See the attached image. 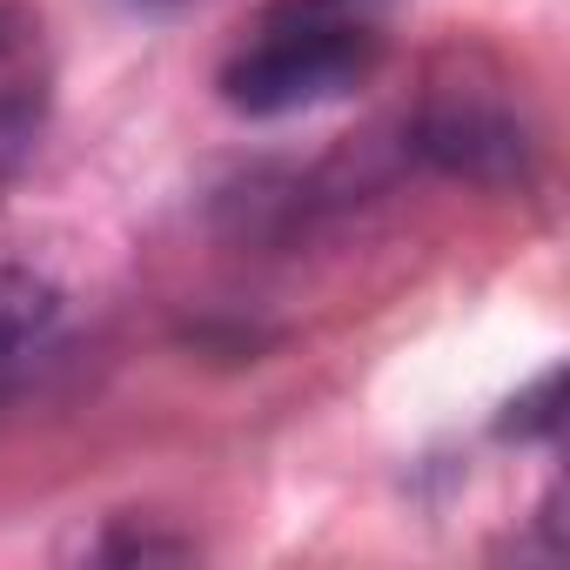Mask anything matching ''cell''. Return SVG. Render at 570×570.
Wrapping results in <instances>:
<instances>
[{"mask_svg":"<svg viewBox=\"0 0 570 570\" xmlns=\"http://www.w3.org/2000/svg\"><path fill=\"white\" fill-rule=\"evenodd\" d=\"M557 396H563V370H543L530 390H517V396L503 403L497 436H517V443H550V436H557V423H563Z\"/></svg>","mask_w":570,"mask_h":570,"instance_id":"cell-5","label":"cell"},{"mask_svg":"<svg viewBox=\"0 0 570 570\" xmlns=\"http://www.w3.org/2000/svg\"><path fill=\"white\" fill-rule=\"evenodd\" d=\"M396 0H268L248 41L222 61V101L235 115L275 121L296 108H323L363 88L390 48Z\"/></svg>","mask_w":570,"mask_h":570,"instance_id":"cell-1","label":"cell"},{"mask_svg":"<svg viewBox=\"0 0 570 570\" xmlns=\"http://www.w3.org/2000/svg\"><path fill=\"white\" fill-rule=\"evenodd\" d=\"M55 316H61V296H55L48 275L0 268V390L21 376V363L35 356V343L55 330Z\"/></svg>","mask_w":570,"mask_h":570,"instance_id":"cell-3","label":"cell"},{"mask_svg":"<svg viewBox=\"0 0 570 570\" xmlns=\"http://www.w3.org/2000/svg\"><path fill=\"white\" fill-rule=\"evenodd\" d=\"M21 35H28V28H21V14H8V8H0V61H8V55L21 48Z\"/></svg>","mask_w":570,"mask_h":570,"instance_id":"cell-7","label":"cell"},{"mask_svg":"<svg viewBox=\"0 0 570 570\" xmlns=\"http://www.w3.org/2000/svg\"><path fill=\"white\" fill-rule=\"evenodd\" d=\"M195 543H181V537H155V530H115V537H101L88 557H101V563H148V557H188Z\"/></svg>","mask_w":570,"mask_h":570,"instance_id":"cell-6","label":"cell"},{"mask_svg":"<svg viewBox=\"0 0 570 570\" xmlns=\"http://www.w3.org/2000/svg\"><path fill=\"white\" fill-rule=\"evenodd\" d=\"M128 8H141V14H181V8H195V0H128Z\"/></svg>","mask_w":570,"mask_h":570,"instance_id":"cell-8","label":"cell"},{"mask_svg":"<svg viewBox=\"0 0 570 570\" xmlns=\"http://www.w3.org/2000/svg\"><path fill=\"white\" fill-rule=\"evenodd\" d=\"M41 121H48L41 81H28V75H0V188H8V181L28 168V155H35V141H41Z\"/></svg>","mask_w":570,"mask_h":570,"instance_id":"cell-4","label":"cell"},{"mask_svg":"<svg viewBox=\"0 0 570 570\" xmlns=\"http://www.w3.org/2000/svg\"><path fill=\"white\" fill-rule=\"evenodd\" d=\"M410 148L456 175V181H476V188H517L530 175V128L510 101L483 95V88H450V95H430L416 128H410Z\"/></svg>","mask_w":570,"mask_h":570,"instance_id":"cell-2","label":"cell"}]
</instances>
